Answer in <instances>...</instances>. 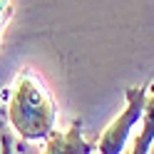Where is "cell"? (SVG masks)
<instances>
[{
    "label": "cell",
    "instance_id": "cell-3",
    "mask_svg": "<svg viewBox=\"0 0 154 154\" xmlns=\"http://www.w3.org/2000/svg\"><path fill=\"white\" fill-rule=\"evenodd\" d=\"M42 152H47V154H92V152H97V144L82 137V119H75L70 124V129H65V132L52 129V134L45 139Z\"/></svg>",
    "mask_w": 154,
    "mask_h": 154
},
{
    "label": "cell",
    "instance_id": "cell-2",
    "mask_svg": "<svg viewBox=\"0 0 154 154\" xmlns=\"http://www.w3.org/2000/svg\"><path fill=\"white\" fill-rule=\"evenodd\" d=\"M144 100H147V87H127L124 90V109L119 112V117L100 134V139L94 142L97 144V152H102V154L124 152L132 129L142 122Z\"/></svg>",
    "mask_w": 154,
    "mask_h": 154
},
{
    "label": "cell",
    "instance_id": "cell-1",
    "mask_svg": "<svg viewBox=\"0 0 154 154\" xmlns=\"http://www.w3.org/2000/svg\"><path fill=\"white\" fill-rule=\"evenodd\" d=\"M5 100L8 119L25 142H45L52 134L57 122V104L45 82L30 67L15 75L13 85L5 92Z\"/></svg>",
    "mask_w": 154,
    "mask_h": 154
},
{
    "label": "cell",
    "instance_id": "cell-5",
    "mask_svg": "<svg viewBox=\"0 0 154 154\" xmlns=\"http://www.w3.org/2000/svg\"><path fill=\"white\" fill-rule=\"evenodd\" d=\"M10 17H13V5H10V0H0V40H3L5 25H8Z\"/></svg>",
    "mask_w": 154,
    "mask_h": 154
},
{
    "label": "cell",
    "instance_id": "cell-4",
    "mask_svg": "<svg viewBox=\"0 0 154 154\" xmlns=\"http://www.w3.org/2000/svg\"><path fill=\"white\" fill-rule=\"evenodd\" d=\"M154 144V82L147 87V100H144V109H142V129L139 137L134 139V154H147L152 152Z\"/></svg>",
    "mask_w": 154,
    "mask_h": 154
}]
</instances>
